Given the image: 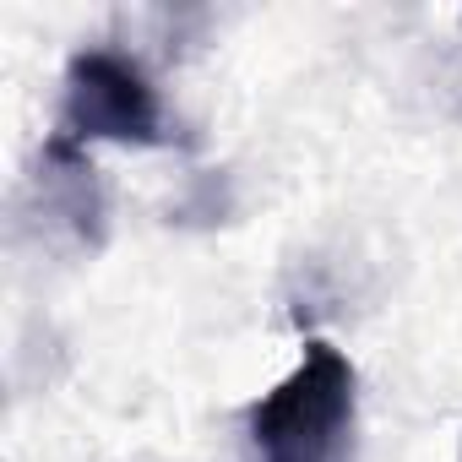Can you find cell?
<instances>
[{"instance_id":"obj_1","label":"cell","mask_w":462,"mask_h":462,"mask_svg":"<svg viewBox=\"0 0 462 462\" xmlns=\"http://www.w3.org/2000/svg\"><path fill=\"white\" fill-rule=\"evenodd\" d=\"M359 419V370L332 343H305L300 365L251 402V446L262 462H348Z\"/></svg>"},{"instance_id":"obj_2","label":"cell","mask_w":462,"mask_h":462,"mask_svg":"<svg viewBox=\"0 0 462 462\" xmlns=\"http://www.w3.org/2000/svg\"><path fill=\"white\" fill-rule=\"evenodd\" d=\"M60 136L77 147L88 142H120V147H163L169 115L152 88V77L120 55V50H82L66 66V98H60Z\"/></svg>"},{"instance_id":"obj_3","label":"cell","mask_w":462,"mask_h":462,"mask_svg":"<svg viewBox=\"0 0 462 462\" xmlns=\"http://www.w3.org/2000/svg\"><path fill=\"white\" fill-rule=\"evenodd\" d=\"M39 185H44V212H55V223H66L77 240L98 245V235H104V196H98L88 152L71 136H50L44 142Z\"/></svg>"}]
</instances>
